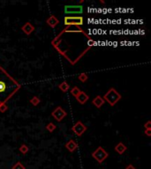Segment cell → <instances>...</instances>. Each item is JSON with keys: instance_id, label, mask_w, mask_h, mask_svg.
<instances>
[{"instance_id": "obj_1", "label": "cell", "mask_w": 151, "mask_h": 169, "mask_svg": "<svg viewBox=\"0 0 151 169\" xmlns=\"http://www.w3.org/2000/svg\"><path fill=\"white\" fill-rule=\"evenodd\" d=\"M103 99L104 100V101L108 102L110 106L113 107V106H115L120 100V99H121V95H120V93L115 88H110L104 95Z\"/></svg>"}, {"instance_id": "obj_2", "label": "cell", "mask_w": 151, "mask_h": 169, "mask_svg": "<svg viewBox=\"0 0 151 169\" xmlns=\"http://www.w3.org/2000/svg\"><path fill=\"white\" fill-rule=\"evenodd\" d=\"M64 23L65 26H82L84 21L82 16H65L64 18Z\"/></svg>"}, {"instance_id": "obj_3", "label": "cell", "mask_w": 151, "mask_h": 169, "mask_svg": "<svg viewBox=\"0 0 151 169\" xmlns=\"http://www.w3.org/2000/svg\"><path fill=\"white\" fill-rule=\"evenodd\" d=\"M108 156H109L108 152L104 149L103 147H101V146L97 147V149L95 150V151L92 152V157L95 158V160H96L99 164L103 163V162L106 160V158H108Z\"/></svg>"}, {"instance_id": "obj_4", "label": "cell", "mask_w": 151, "mask_h": 169, "mask_svg": "<svg viewBox=\"0 0 151 169\" xmlns=\"http://www.w3.org/2000/svg\"><path fill=\"white\" fill-rule=\"evenodd\" d=\"M82 13H83V6L80 5L65 6V16H72V15H76V14L79 15V14H82Z\"/></svg>"}, {"instance_id": "obj_5", "label": "cell", "mask_w": 151, "mask_h": 169, "mask_svg": "<svg viewBox=\"0 0 151 169\" xmlns=\"http://www.w3.org/2000/svg\"><path fill=\"white\" fill-rule=\"evenodd\" d=\"M65 32H67V33H82L86 37H88V39L89 40V39H91V37H89L85 32H84V30L82 29V28H80V27H77V26H67L61 33H60L55 39H54V41H56L60 36H61L64 33H65Z\"/></svg>"}, {"instance_id": "obj_6", "label": "cell", "mask_w": 151, "mask_h": 169, "mask_svg": "<svg viewBox=\"0 0 151 169\" xmlns=\"http://www.w3.org/2000/svg\"><path fill=\"white\" fill-rule=\"evenodd\" d=\"M51 115H52V117L57 121V122H61L65 116L67 115V113L63 109L62 107H57L53 112L51 113Z\"/></svg>"}, {"instance_id": "obj_7", "label": "cell", "mask_w": 151, "mask_h": 169, "mask_svg": "<svg viewBox=\"0 0 151 169\" xmlns=\"http://www.w3.org/2000/svg\"><path fill=\"white\" fill-rule=\"evenodd\" d=\"M72 130L73 131V133H74L76 136H82L83 133L87 130V127L83 124L82 122L78 121V122L73 126Z\"/></svg>"}, {"instance_id": "obj_8", "label": "cell", "mask_w": 151, "mask_h": 169, "mask_svg": "<svg viewBox=\"0 0 151 169\" xmlns=\"http://www.w3.org/2000/svg\"><path fill=\"white\" fill-rule=\"evenodd\" d=\"M35 27L30 23V22H26L22 27H21V30L24 32V33L27 35H30L33 32L35 31Z\"/></svg>"}, {"instance_id": "obj_9", "label": "cell", "mask_w": 151, "mask_h": 169, "mask_svg": "<svg viewBox=\"0 0 151 169\" xmlns=\"http://www.w3.org/2000/svg\"><path fill=\"white\" fill-rule=\"evenodd\" d=\"M75 99L77 100V101H78L79 103H80L82 105H83V104H85V103L88 100L89 96H88V95L85 92L80 91V92L79 93V95H78V96H77Z\"/></svg>"}, {"instance_id": "obj_10", "label": "cell", "mask_w": 151, "mask_h": 169, "mask_svg": "<svg viewBox=\"0 0 151 169\" xmlns=\"http://www.w3.org/2000/svg\"><path fill=\"white\" fill-rule=\"evenodd\" d=\"M65 148L69 151V152H73L77 148H78V144L75 142V140L73 139H70L66 144H65Z\"/></svg>"}, {"instance_id": "obj_11", "label": "cell", "mask_w": 151, "mask_h": 169, "mask_svg": "<svg viewBox=\"0 0 151 169\" xmlns=\"http://www.w3.org/2000/svg\"><path fill=\"white\" fill-rule=\"evenodd\" d=\"M46 22H47V24H48L49 27H51L52 28H54V27H57V25L59 23V20L57 19V17H56V16L51 15V16H49V17L47 19Z\"/></svg>"}, {"instance_id": "obj_12", "label": "cell", "mask_w": 151, "mask_h": 169, "mask_svg": "<svg viewBox=\"0 0 151 169\" xmlns=\"http://www.w3.org/2000/svg\"><path fill=\"white\" fill-rule=\"evenodd\" d=\"M104 102H105L104 100L103 99L102 96H100V95H97V96L95 99H93V100H92V104L97 108H100L101 107H102V106L104 104Z\"/></svg>"}, {"instance_id": "obj_13", "label": "cell", "mask_w": 151, "mask_h": 169, "mask_svg": "<svg viewBox=\"0 0 151 169\" xmlns=\"http://www.w3.org/2000/svg\"><path fill=\"white\" fill-rule=\"evenodd\" d=\"M127 150V147L121 142H119L116 146H115V151L119 154V155H122Z\"/></svg>"}, {"instance_id": "obj_14", "label": "cell", "mask_w": 151, "mask_h": 169, "mask_svg": "<svg viewBox=\"0 0 151 169\" xmlns=\"http://www.w3.org/2000/svg\"><path fill=\"white\" fill-rule=\"evenodd\" d=\"M58 88H59V90H61L63 92H66L70 89V84L66 81H63L61 84H58Z\"/></svg>"}, {"instance_id": "obj_15", "label": "cell", "mask_w": 151, "mask_h": 169, "mask_svg": "<svg viewBox=\"0 0 151 169\" xmlns=\"http://www.w3.org/2000/svg\"><path fill=\"white\" fill-rule=\"evenodd\" d=\"M70 92H71V94L73 95V96L74 98H76V97L78 96V95H79V93L80 92V90L77 86H74V87H73V88L71 89Z\"/></svg>"}, {"instance_id": "obj_16", "label": "cell", "mask_w": 151, "mask_h": 169, "mask_svg": "<svg viewBox=\"0 0 151 169\" xmlns=\"http://www.w3.org/2000/svg\"><path fill=\"white\" fill-rule=\"evenodd\" d=\"M56 128H57V126H56L54 123H52V122H49V123H48V124L46 125V129H47V130H49V132L54 131V130H56Z\"/></svg>"}, {"instance_id": "obj_17", "label": "cell", "mask_w": 151, "mask_h": 169, "mask_svg": "<svg viewBox=\"0 0 151 169\" xmlns=\"http://www.w3.org/2000/svg\"><path fill=\"white\" fill-rule=\"evenodd\" d=\"M78 79L80 82H86L88 79V76L86 73H80L79 75V77H78Z\"/></svg>"}, {"instance_id": "obj_18", "label": "cell", "mask_w": 151, "mask_h": 169, "mask_svg": "<svg viewBox=\"0 0 151 169\" xmlns=\"http://www.w3.org/2000/svg\"><path fill=\"white\" fill-rule=\"evenodd\" d=\"M29 151V148L26 145V144H21V147H19V152H21L22 154H26Z\"/></svg>"}, {"instance_id": "obj_19", "label": "cell", "mask_w": 151, "mask_h": 169, "mask_svg": "<svg viewBox=\"0 0 151 169\" xmlns=\"http://www.w3.org/2000/svg\"><path fill=\"white\" fill-rule=\"evenodd\" d=\"M40 102H41V100H40L37 96H34L31 100H30V103H31L33 106H37Z\"/></svg>"}, {"instance_id": "obj_20", "label": "cell", "mask_w": 151, "mask_h": 169, "mask_svg": "<svg viewBox=\"0 0 151 169\" xmlns=\"http://www.w3.org/2000/svg\"><path fill=\"white\" fill-rule=\"evenodd\" d=\"M7 109H8V106L5 104V101L0 103V112H1V113H5Z\"/></svg>"}, {"instance_id": "obj_21", "label": "cell", "mask_w": 151, "mask_h": 169, "mask_svg": "<svg viewBox=\"0 0 151 169\" xmlns=\"http://www.w3.org/2000/svg\"><path fill=\"white\" fill-rule=\"evenodd\" d=\"M12 169H26V167L21 164V162H17L12 166Z\"/></svg>"}, {"instance_id": "obj_22", "label": "cell", "mask_w": 151, "mask_h": 169, "mask_svg": "<svg viewBox=\"0 0 151 169\" xmlns=\"http://www.w3.org/2000/svg\"><path fill=\"white\" fill-rule=\"evenodd\" d=\"M6 88V84L3 80H0V92H3Z\"/></svg>"}, {"instance_id": "obj_23", "label": "cell", "mask_w": 151, "mask_h": 169, "mask_svg": "<svg viewBox=\"0 0 151 169\" xmlns=\"http://www.w3.org/2000/svg\"><path fill=\"white\" fill-rule=\"evenodd\" d=\"M144 128H145V130H151V122L150 121H148L144 124Z\"/></svg>"}, {"instance_id": "obj_24", "label": "cell", "mask_w": 151, "mask_h": 169, "mask_svg": "<svg viewBox=\"0 0 151 169\" xmlns=\"http://www.w3.org/2000/svg\"><path fill=\"white\" fill-rule=\"evenodd\" d=\"M88 44L89 48H91V47L95 44V41H94V40H92V39H89V40H88Z\"/></svg>"}, {"instance_id": "obj_25", "label": "cell", "mask_w": 151, "mask_h": 169, "mask_svg": "<svg viewBox=\"0 0 151 169\" xmlns=\"http://www.w3.org/2000/svg\"><path fill=\"white\" fill-rule=\"evenodd\" d=\"M145 134L148 136H151V130H145Z\"/></svg>"}, {"instance_id": "obj_26", "label": "cell", "mask_w": 151, "mask_h": 169, "mask_svg": "<svg viewBox=\"0 0 151 169\" xmlns=\"http://www.w3.org/2000/svg\"><path fill=\"white\" fill-rule=\"evenodd\" d=\"M125 169H136V168H135L133 165H128Z\"/></svg>"}]
</instances>
